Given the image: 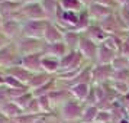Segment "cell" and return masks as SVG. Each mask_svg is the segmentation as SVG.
I'll return each instance as SVG.
<instances>
[{"label":"cell","mask_w":129,"mask_h":123,"mask_svg":"<svg viewBox=\"0 0 129 123\" xmlns=\"http://www.w3.org/2000/svg\"><path fill=\"white\" fill-rule=\"evenodd\" d=\"M42 52H36V54H29L20 57L19 59V65L23 67L25 70L30 71L32 74H38V72H44L42 68Z\"/></svg>","instance_id":"cell-5"},{"label":"cell","mask_w":129,"mask_h":123,"mask_svg":"<svg viewBox=\"0 0 129 123\" xmlns=\"http://www.w3.org/2000/svg\"><path fill=\"white\" fill-rule=\"evenodd\" d=\"M84 58L91 59V61H97V52H99V45L93 42L91 39H88L87 36H81V41L78 45V49Z\"/></svg>","instance_id":"cell-7"},{"label":"cell","mask_w":129,"mask_h":123,"mask_svg":"<svg viewBox=\"0 0 129 123\" xmlns=\"http://www.w3.org/2000/svg\"><path fill=\"white\" fill-rule=\"evenodd\" d=\"M112 122V113L107 110H99L97 113V117L94 123H110Z\"/></svg>","instance_id":"cell-33"},{"label":"cell","mask_w":129,"mask_h":123,"mask_svg":"<svg viewBox=\"0 0 129 123\" xmlns=\"http://www.w3.org/2000/svg\"><path fill=\"white\" fill-rule=\"evenodd\" d=\"M7 70V74L9 75L15 77V78H18L20 83H23L28 86V83L30 81V78L34 77V74L30 72V71L25 70L23 67H20V65H15V67H10V68H6Z\"/></svg>","instance_id":"cell-15"},{"label":"cell","mask_w":129,"mask_h":123,"mask_svg":"<svg viewBox=\"0 0 129 123\" xmlns=\"http://www.w3.org/2000/svg\"><path fill=\"white\" fill-rule=\"evenodd\" d=\"M18 51L20 54V57H25V55H29V54H36V52H44V48H45V44H41L39 39H35V38H26V36H22L18 39Z\"/></svg>","instance_id":"cell-3"},{"label":"cell","mask_w":129,"mask_h":123,"mask_svg":"<svg viewBox=\"0 0 129 123\" xmlns=\"http://www.w3.org/2000/svg\"><path fill=\"white\" fill-rule=\"evenodd\" d=\"M44 39L47 44H55V42H62L64 41V32L59 29L57 25L52 22H48L47 29H45V36Z\"/></svg>","instance_id":"cell-13"},{"label":"cell","mask_w":129,"mask_h":123,"mask_svg":"<svg viewBox=\"0 0 129 123\" xmlns=\"http://www.w3.org/2000/svg\"><path fill=\"white\" fill-rule=\"evenodd\" d=\"M22 22L19 20H15V19H9V20H5L3 22V28H2V32L9 38V39H13V38H18V36H22Z\"/></svg>","instance_id":"cell-10"},{"label":"cell","mask_w":129,"mask_h":123,"mask_svg":"<svg viewBox=\"0 0 129 123\" xmlns=\"http://www.w3.org/2000/svg\"><path fill=\"white\" fill-rule=\"evenodd\" d=\"M23 113H29V114H39L41 113V107H39V103H38V99L36 97L32 99V101L28 104V107L23 110Z\"/></svg>","instance_id":"cell-32"},{"label":"cell","mask_w":129,"mask_h":123,"mask_svg":"<svg viewBox=\"0 0 129 123\" xmlns=\"http://www.w3.org/2000/svg\"><path fill=\"white\" fill-rule=\"evenodd\" d=\"M90 90H91L90 84H76V86H71L70 93L78 101H86L90 94Z\"/></svg>","instance_id":"cell-18"},{"label":"cell","mask_w":129,"mask_h":123,"mask_svg":"<svg viewBox=\"0 0 129 123\" xmlns=\"http://www.w3.org/2000/svg\"><path fill=\"white\" fill-rule=\"evenodd\" d=\"M55 81H57V78H52V80H49V81L45 84V86H42V87L36 88V90H32V94H34V97H41V96H48V94L51 93L55 86Z\"/></svg>","instance_id":"cell-25"},{"label":"cell","mask_w":129,"mask_h":123,"mask_svg":"<svg viewBox=\"0 0 129 123\" xmlns=\"http://www.w3.org/2000/svg\"><path fill=\"white\" fill-rule=\"evenodd\" d=\"M113 71H122V70H129V59L123 55H116V58L112 62Z\"/></svg>","instance_id":"cell-27"},{"label":"cell","mask_w":129,"mask_h":123,"mask_svg":"<svg viewBox=\"0 0 129 123\" xmlns=\"http://www.w3.org/2000/svg\"><path fill=\"white\" fill-rule=\"evenodd\" d=\"M113 68L112 65H96L93 67V81L97 84H103L109 78L113 77Z\"/></svg>","instance_id":"cell-12"},{"label":"cell","mask_w":129,"mask_h":123,"mask_svg":"<svg viewBox=\"0 0 129 123\" xmlns=\"http://www.w3.org/2000/svg\"><path fill=\"white\" fill-rule=\"evenodd\" d=\"M42 68L45 72L51 74V72H55L57 70H61V62H59V58H54V57H42Z\"/></svg>","instance_id":"cell-22"},{"label":"cell","mask_w":129,"mask_h":123,"mask_svg":"<svg viewBox=\"0 0 129 123\" xmlns=\"http://www.w3.org/2000/svg\"><path fill=\"white\" fill-rule=\"evenodd\" d=\"M83 55L80 51H68L67 55H64L59 59L61 62V71H70V70H77L80 68L78 65L81 62Z\"/></svg>","instance_id":"cell-8"},{"label":"cell","mask_w":129,"mask_h":123,"mask_svg":"<svg viewBox=\"0 0 129 123\" xmlns=\"http://www.w3.org/2000/svg\"><path fill=\"white\" fill-rule=\"evenodd\" d=\"M87 13H88V16H90V19H93V20L99 22V23H102L103 20H106L109 16L113 15L110 7L99 5V3H91L87 9Z\"/></svg>","instance_id":"cell-9"},{"label":"cell","mask_w":129,"mask_h":123,"mask_svg":"<svg viewBox=\"0 0 129 123\" xmlns=\"http://www.w3.org/2000/svg\"><path fill=\"white\" fill-rule=\"evenodd\" d=\"M9 123H16V122H15V120H13V119H10V120H9Z\"/></svg>","instance_id":"cell-43"},{"label":"cell","mask_w":129,"mask_h":123,"mask_svg":"<svg viewBox=\"0 0 129 123\" xmlns=\"http://www.w3.org/2000/svg\"><path fill=\"white\" fill-rule=\"evenodd\" d=\"M32 99H34V94H32V91H28V93L22 94L20 97H18V99L12 100V101H15L16 104L22 109V110H25L26 107H28V104H29L30 101H32Z\"/></svg>","instance_id":"cell-29"},{"label":"cell","mask_w":129,"mask_h":123,"mask_svg":"<svg viewBox=\"0 0 129 123\" xmlns=\"http://www.w3.org/2000/svg\"><path fill=\"white\" fill-rule=\"evenodd\" d=\"M3 22H5V20H3L2 15H0V32H2V28H3Z\"/></svg>","instance_id":"cell-42"},{"label":"cell","mask_w":129,"mask_h":123,"mask_svg":"<svg viewBox=\"0 0 129 123\" xmlns=\"http://www.w3.org/2000/svg\"><path fill=\"white\" fill-rule=\"evenodd\" d=\"M94 3H99V5H103V6L110 7L113 5V0H94Z\"/></svg>","instance_id":"cell-37"},{"label":"cell","mask_w":129,"mask_h":123,"mask_svg":"<svg viewBox=\"0 0 129 123\" xmlns=\"http://www.w3.org/2000/svg\"><path fill=\"white\" fill-rule=\"evenodd\" d=\"M103 44H105L109 49H112L113 52H120V51H122L123 41H120V39H119L117 36H115V35H109V38H107Z\"/></svg>","instance_id":"cell-26"},{"label":"cell","mask_w":129,"mask_h":123,"mask_svg":"<svg viewBox=\"0 0 129 123\" xmlns=\"http://www.w3.org/2000/svg\"><path fill=\"white\" fill-rule=\"evenodd\" d=\"M112 86H113V88L119 94H128L129 93V84L126 81H113Z\"/></svg>","instance_id":"cell-34"},{"label":"cell","mask_w":129,"mask_h":123,"mask_svg":"<svg viewBox=\"0 0 129 123\" xmlns=\"http://www.w3.org/2000/svg\"><path fill=\"white\" fill-rule=\"evenodd\" d=\"M44 116H45V114H42V113H39V114H29V113H23V114H20L19 117L13 119V120H15L16 123H36L38 120H41Z\"/></svg>","instance_id":"cell-28"},{"label":"cell","mask_w":129,"mask_h":123,"mask_svg":"<svg viewBox=\"0 0 129 123\" xmlns=\"http://www.w3.org/2000/svg\"><path fill=\"white\" fill-rule=\"evenodd\" d=\"M9 44H10V42H9V38H7L3 32H0V49L5 48L6 45H9Z\"/></svg>","instance_id":"cell-36"},{"label":"cell","mask_w":129,"mask_h":123,"mask_svg":"<svg viewBox=\"0 0 129 123\" xmlns=\"http://www.w3.org/2000/svg\"><path fill=\"white\" fill-rule=\"evenodd\" d=\"M116 2L120 5V6H123V5H126V3H128L129 0H116Z\"/></svg>","instance_id":"cell-40"},{"label":"cell","mask_w":129,"mask_h":123,"mask_svg":"<svg viewBox=\"0 0 129 123\" xmlns=\"http://www.w3.org/2000/svg\"><path fill=\"white\" fill-rule=\"evenodd\" d=\"M5 86L9 88H29L26 84H23V83H20L18 80V78H15V77L12 75H5Z\"/></svg>","instance_id":"cell-30"},{"label":"cell","mask_w":129,"mask_h":123,"mask_svg":"<svg viewBox=\"0 0 129 123\" xmlns=\"http://www.w3.org/2000/svg\"><path fill=\"white\" fill-rule=\"evenodd\" d=\"M0 111L7 117V119H16L20 114H23V110L19 107L15 101H7L5 104L0 106Z\"/></svg>","instance_id":"cell-19"},{"label":"cell","mask_w":129,"mask_h":123,"mask_svg":"<svg viewBox=\"0 0 129 123\" xmlns=\"http://www.w3.org/2000/svg\"><path fill=\"white\" fill-rule=\"evenodd\" d=\"M80 2H81L84 6H90L91 3H94V0H80Z\"/></svg>","instance_id":"cell-39"},{"label":"cell","mask_w":129,"mask_h":123,"mask_svg":"<svg viewBox=\"0 0 129 123\" xmlns=\"http://www.w3.org/2000/svg\"><path fill=\"white\" fill-rule=\"evenodd\" d=\"M18 55H20L18 51V47H16V44H9L6 45L5 48H2L0 49V65L2 67H15L13 64H16L18 62L19 65V61L18 59Z\"/></svg>","instance_id":"cell-6"},{"label":"cell","mask_w":129,"mask_h":123,"mask_svg":"<svg viewBox=\"0 0 129 123\" xmlns=\"http://www.w3.org/2000/svg\"><path fill=\"white\" fill-rule=\"evenodd\" d=\"M39 107H41V113L44 114H49L51 113V99L49 96H41V97H36Z\"/></svg>","instance_id":"cell-31"},{"label":"cell","mask_w":129,"mask_h":123,"mask_svg":"<svg viewBox=\"0 0 129 123\" xmlns=\"http://www.w3.org/2000/svg\"><path fill=\"white\" fill-rule=\"evenodd\" d=\"M80 41H81V36H80V32L77 30H67V33H64V42L68 51H77Z\"/></svg>","instance_id":"cell-20"},{"label":"cell","mask_w":129,"mask_h":123,"mask_svg":"<svg viewBox=\"0 0 129 123\" xmlns=\"http://www.w3.org/2000/svg\"><path fill=\"white\" fill-rule=\"evenodd\" d=\"M67 51L68 48L65 45V42H55V44H45V48H44V55H48V57H54V58H62L64 55H67Z\"/></svg>","instance_id":"cell-11"},{"label":"cell","mask_w":129,"mask_h":123,"mask_svg":"<svg viewBox=\"0 0 129 123\" xmlns=\"http://www.w3.org/2000/svg\"><path fill=\"white\" fill-rule=\"evenodd\" d=\"M20 16L23 19V22L26 20H42L47 19V15L44 12L41 2H30V3H25L22 9H20Z\"/></svg>","instance_id":"cell-4"},{"label":"cell","mask_w":129,"mask_h":123,"mask_svg":"<svg viewBox=\"0 0 129 123\" xmlns=\"http://www.w3.org/2000/svg\"><path fill=\"white\" fill-rule=\"evenodd\" d=\"M9 120H10V119H7V117L0 111V123H9Z\"/></svg>","instance_id":"cell-38"},{"label":"cell","mask_w":129,"mask_h":123,"mask_svg":"<svg viewBox=\"0 0 129 123\" xmlns=\"http://www.w3.org/2000/svg\"><path fill=\"white\" fill-rule=\"evenodd\" d=\"M116 52H113L112 49L106 47L105 44L99 45V52H97V64L99 65H112L113 59L116 58Z\"/></svg>","instance_id":"cell-16"},{"label":"cell","mask_w":129,"mask_h":123,"mask_svg":"<svg viewBox=\"0 0 129 123\" xmlns=\"http://www.w3.org/2000/svg\"><path fill=\"white\" fill-rule=\"evenodd\" d=\"M84 107L78 100H67L61 106V117L67 122H77L81 119Z\"/></svg>","instance_id":"cell-2"},{"label":"cell","mask_w":129,"mask_h":123,"mask_svg":"<svg viewBox=\"0 0 129 123\" xmlns=\"http://www.w3.org/2000/svg\"><path fill=\"white\" fill-rule=\"evenodd\" d=\"M59 5H61V9H64L67 12H81L83 10V5L80 0H59Z\"/></svg>","instance_id":"cell-24"},{"label":"cell","mask_w":129,"mask_h":123,"mask_svg":"<svg viewBox=\"0 0 129 123\" xmlns=\"http://www.w3.org/2000/svg\"><path fill=\"white\" fill-rule=\"evenodd\" d=\"M49 80H52V77L49 75L48 72H45V71L44 72H38V74H34V77L30 78V81L28 83V87L32 91V90H36V88L45 86Z\"/></svg>","instance_id":"cell-21"},{"label":"cell","mask_w":129,"mask_h":123,"mask_svg":"<svg viewBox=\"0 0 129 123\" xmlns=\"http://www.w3.org/2000/svg\"><path fill=\"white\" fill-rule=\"evenodd\" d=\"M86 36L99 45V44H103V42L109 38V33H107L100 25L99 26H97V25H90L87 28V30H86Z\"/></svg>","instance_id":"cell-14"},{"label":"cell","mask_w":129,"mask_h":123,"mask_svg":"<svg viewBox=\"0 0 129 123\" xmlns=\"http://www.w3.org/2000/svg\"><path fill=\"white\" fill-rule=\"evenodd\" d=\"M120 55H123V57H126V58L129 59V42H128V41H123Z\"/></svg>","instance_id":"cell-35"},{"label":"cell","mask_w":129,"mask_h":123,"mask_svg":"<svg viewBox=\"0 0 129 123\" xmlns=\"http://www.w3.org/2000/svg\"><path fill=\"white\" fill-rule=\"evenodd\" d=\"M48 22H49L48 19H42V20H26V22H23V25H22V36L35 38V39L44 38Z\"/></svg>","instance_id":"cell-1"},{"label":"cell","mask_w":129,"mask_h":123,"mask_svg":"<svg viewBox=\"0 0 129 123\" xmlns=\"http://www.w3.org/2000/svg\"><path fill=\"white\" fill-rule=\"evenodd\" d=\"M2 86H5V75L0 74V87H2Z\"/></svg>","instance_id":"cell-41"},{"label":"cell","mask_w":129,"mask_h":123,"mask_svg":"<svg viewBox=\"0 0 129 123\" xmlns=\"http://www.w3.org/2000/svg\"><path fill=\"white\" fill-rule=\"evenodd\" d=\"M97 113H99V107L96 104H87L83 110L81 119L80 122L81 123H94L96 117H97Z\"/></svg>","instance_id":"cell-23"},{"label":"cell","mask_w":129,"mask_h":123,"mask_svg":"<svg viewBox=\"0 0 129 123\" xmlns=\"http://www.w3.org/2000/svg\"><path fill=\"white\" fill-rule=\"evenodd\" d=\"M41 5L44 7V12L47 15V19L51 22L52 18H57L58 10L61 9L59 0H41Z\"/></svg>","instance_id":"cell-17"}]
</instances>
